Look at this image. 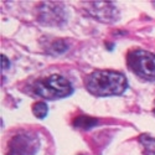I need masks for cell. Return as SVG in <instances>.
Returning <instances> with one entry per match:
<instances>
[{"instance_id":"7c38bea8","label":"cell","mask_w":155,"mask_h":155,"mask_svg":"<svg viewBox=\"0 0 155 155\" xmlns=\"http://www.w3.org/2000/svg\"><path fill=\"white\" fill-rule=\"evenodd\" d=\"M153 5H154V6H155V2H154V3H153Z\"/></svg>"},{"instance_id":"9c48e42d","label":"cell","mask_w":155,"mask_h":155,"mask_svg":"<svg viewBox=\"0 0 155 155\" xmlns=\"http://www.w3.org/2000/svg\"><path fill=\"white\" fill-rule=\"evenodd\" d=\"M47 112H48V108L45 102H36L32 106V113L38 119H44L47 115Z\"/></svg>"},{"instance_id":"30bf717a","label":"cell","mask_w":155,"mask_h":155,"mask_svg":"<svg viewBox=\"0 0 155 155\" xmlns=\"http://www.w3.org/2000/svg\"><path fill=\"white\" fill-rule=\"evenodd\" d=\"M52 47H54L55 52H63V51L67 50V48H66V44H64L63 41H61V40L56 41V42L52 45Z\"/></svg>"},{"instance_id":"8992f818","label":"cell","mask_w":155,"mask_h":155,"mask_svg":"<svg viewBox=\"0 0 155 155\" xmlns=\"http://www.w3.org/2000/svg\"><path fill=\"white\" fill-rule=\"evenodd\" d=\"M38 20L46 25H60L66 21L63 8H58L60 3H42Z\"/></svg>"},{"instance_id":"7a4b0ae2","label":"cell","mask_w":155,"mask_h":155,"mask_svg":"<svg viewBox=\"0 0 155 155\" xmlns=\"http://www.w3.org/2000/svg\"><path fill=\"white\" fill-rule=\"evenodd\" d=\"M34 91L37 96L52 101L71 96L73 93V88L70 81H67L64 77L54 74L47 78L37 81L34 86Z\"/></svg>"},{"instance_id":"8fae6325","label":"cell","mask_w":155,"mask_h":155,"mask_svg":"<svg viewBox=\"0 0 155 155\" xmlns=\"http://www.w3.org/2000/svg\"><path fill=\"white\" fill-rule=\"evenodd\" d=\"M8 67H9V61H8V58L4 55H2V68L5 70Z\"/></svg>"},{"instance_id":"3957f363","label":"cell","mask_w":155,"mask_h":155,"mask_svg":"<svg viewBox=\"0 0 155 155\" xmlns=\"http://www.w3.org/2000/svg\"><path fill=\"white\" fill-rule=\"evenodd\" d=\"M128 66L137 76L147 81H155V55L145 50H133L127 57Z\"/></svg>"},{"instance_id":"5b68a950","label":"cell","mask_w":155,"mask_h":155,"mask_svg":"<svg viewBox=\"0 0 155 155\" xmlns=\"http://www.w3.org/2000/svg\"><path fill=\"white\" fill-rule=\"evenodd\" d=\"M87 11L93 18L103 22H113L119 18L118 10L110 2H87L84 3Z\"/></svg>"},{"instance_id":"6da1fadb","label":"cell","mask_w":155,"mask_h":155,"mask_svg":"<svg viewBox=\"0 0 155 155\" xmlns=\"http://www.w3.org/2000/svg\"><path fill=\"white\" fill-rule=\"evenodd\" d=\"M84 86L87 91L96 97H108L124 93L128 82L125 76L120 72L96 70L86 77Z\"/></svg>"},{"instance_id":"ba28073f","label":"cell","mask_w":155,"mask_h":155,"mask_svg":"<svg viewBox=\"0 0 155 155\" xmlns=\"http://www.w3.org/2000/svg\"><path fill=\"white\" fill-rule=\"evenodd\" d=\"M139 141L144 147L147 155H155V138H151L147 134L139 137Z\"/></svg>"},{"instance_id":"52a82bcc","label":"cell","mask_w":155,"mask_h":155,"mask_svg":"<svg viewBox=\"0 0 155 155\" xmlns=\"http://www.w3.org/2000/svg\"><path fill=\"white\" fill-rule=\"evenodd\" d=\"M97 119L96 118H91V117H86V115H82V117H77L73 122V125L81 129H91L97 124Z\"/></svg>"},{"instance_id":"4fadbf2b","label":"cell","mask_w":155,"mask_h":155,"mask_svg":"<svg viewBox=\"0 0 155 155\" xmlns=\"http://www.w3.org/2000/svg\"><path fill=\"white\" fill-rule=\"evenodd\" d=\"M154 112H155V108H154Z\"/></svg>"},{"instance_id":"277c9868","label":"cell","mask_w":155,"mask_h":155,"mask_svg":"<svg viewBox=\"0 0 155 155\" xmlns=\"http://www.w3.org/2000/svg\"><path fill=\"white\" fill-rule=\"evenodd\" d=\"M8 155H35L38 149V139L29 133L12 137L8 145Z\"/></svg>"}]
</instances>
